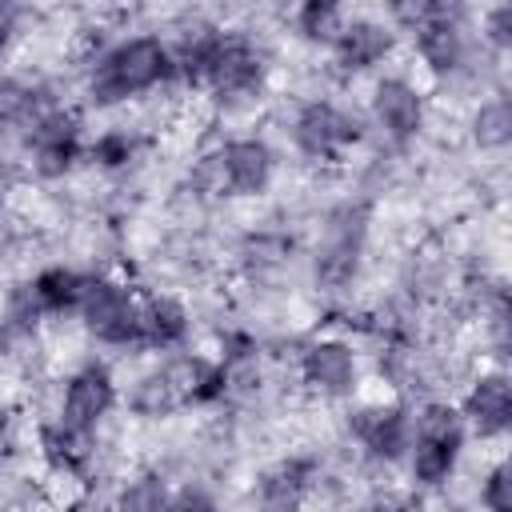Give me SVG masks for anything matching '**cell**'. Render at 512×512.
<instances>
[{
  "mask_svg": "<svg viewBox=\"0 0 512 512\" xmlns=\"http://www.w3.org/2000/svg\"><path fill=\"white\" fill-rule=\"evenodd\" d=\"M168 76H172V52L156 36H132L100 56V64L92 72V100L116 104V100L156 88Z\"/></svg>",
  "mask_w": 512,
  "mask_h": 512,
  "instance_id": "obj_1",
  "label": "cell"
},
{
  "mask_svg": "<svg viewBox=\"0 0 512 512\" xmlns=\"http://www.w3.org/2000/svg\"><path fill=\"white\" fill-rule=\"evenodd\" d=\"M460 444H464V432H460V412L448 408V404H428L420 416H416V428H412V476L420 484H440L456 456H460Z\"/></svg>",
  "mask_w": 512,
  "mask_h": 512,
  "instance_id": "obj_2",
  "label": "cell"
},
{
  "mask_svg": "<svg viewBox=\"0 0 512 512\" xmlns=\"http://www.w3.org/2000/svg\"><path fill=\"white\" fill-rule=\"evenodd\" d=\"M80 316L104 344H132L140 340V304L128 296V288L112 280H84L80 292Z\"/></svg>",
  "mask_w": 512,
  "mask_h": 512,
  "instance_id": "obj_3",
  "label": "cell"
},
{
  "mask_svg": "<svg viewBox=\"0 0 512 512\" xmlns=\"http://www.w3.org/2000/svg\"><path fill=\"white\" fill-rule=\"evenodd\" d=\"M204 172L212 176L216 192H232V196H256L268 188L272 176V152L260 140H232L228 148H220L216 156L204 160Z\"/></svg>",
  "mask_w": 512,
  "mask_h": 512,
  "instance_id": "obj_4",
  "label": "cell"
},
{
  "mask_svg": "<svg viewBox=\"0 0 512 512\" xmlns=\"http://www.w3.org/2000/svg\"><path fill=\"white\" fill-rule=\"evenodd\" d=\"M356 140H360L356 120L344 116L340 108L324 104V100L304 104L296 116V144L316 160H340L344 148H352Z\"/></svg>",
  "mask_w": 512,
  "mask_h": 512,
  "instance_id": "obj_5",
  "label": "cell"
},
{
  "mask_svg": "<svg viewBox=\"0 0 512 512\" xmlns=\"http://www.w3.org/2000/svg\"><path fill=\"white\" fill-rule=\"evenodd\" d=\"M404 16L416 20V48H420L424 64L436 72H452L464 56L456 12L444 4H420V8H404Z\"/></svg>",
  "mask_w": 512,
  "mask_h": 512,
  "instance_id": "obj_6",
  "label": "cell"
},
{
  "mask_svg": "<svg viewBox=\"0 0 512 512\" xmlns=\"http://www.w3.org/2000/svg\"><path fill=\"white\" fill-rule=\"evenodd\" d=\"M200 80H208L216 92H244L260 80V56L244 36L220 32L212 52H208V64H204Z\"/></svg>",
  "mask_w": 512,
  "mask_h": 512,
  "instance_id": "obj_7",
  "label": "cell"
},
{
  "mask_svg": "<svg viewBox=\"0 0 512 512\" xmlns=\"http://www.w3.org/2000/svg\"><path fill=\"white\" fill-rule=\"evenodd\" d=\"M112 400H116L112 376H108L100 364L80 368V372L68 380V392H64V428H72V432H92L96 420L112 408Z\"/></svg>",
  "mask_w": 512,
  "mask_h": 512,
  "instance_id": "obj_8",
  "label": "cell"
},
{
  "mask_svg": "<svg viewBox=\"0 0 512 512\" xmlns=\"http://www.w3.org/2000/svg\"><path fill=\"white\" fill-rule=\"evenodd\" d=\"M372 108H376V120L380 128L392 136V140H412L420 132V120H424V100L420 92L408 84V80H380L376 84V96H372Z\"/></svg>",
  "mask_w": 512,
  "mask_h": 512,
  "instance_id": "obj_9",
  "label": "cell"
},
{
  "mask_svg": "<svg viewBox=\"0 0 512 512\" xmlns=\"http://www.w3.org/2000/svg\"><path fill=\"white\" fill-rule=\"evenodd\" d=\"M300 372H304V380H308L312 388H320L324 396H344V392L352 388V380H356V356H352V348L340 344V340H320V344H312V348L304 352Z\"/></svg>",
  "mask_w": 512,
  "mask_h": 512,
  "instance_id": "obj_10",
  "label": "cell"
},
{
  "mask_svg": "<svg viewBox=\"0 0 512 512\" xmlns=\"http://www.w3.org/2000/svg\"><path fill=\"white\" fill-rule=\"evenodd\" d=\"M392 28L376 24V20H344L340 36H336V60L340 68L348 72H360V68H372L376 60H384L392 52Z\"/></svg>",
  "mask_w": 512,
  "mask_h": 512,
  "instance_id": "obj_11",
  "label": "cell"
},
{
  "mask_svg": "<svg viewBox=\"0 0 512 512\" xmlns=\"http://www.w3.org/2000/svg\"><path fill=\"white\" fill-rule=\"evenodd\" d=\"M464 412L472 420V428L480 436H500L512 420V388H508V376L492 372V376H480L464 400Z\"/></svg>",
  "mask_w": 512,
  "mask_h": 512,
  "instance_id": "obj_12",
  "label": "cell"
},
{
  "mask_svg": "<svg viewBox=\"0 0 512 512\" xmlns=\"http://www.w3.org/2000/svg\"><path fill=\"white\" fill-rule=\"evenodd\" d=\"M76 132H80V124H76L72 112H52V116L36 120V128H32V152H36L40 172L56 176V172H64L76 160Z\"/></svg>",
  "mask_w": 512,
  "mask_h": 512,
  "instance_id": "obj_13",
  "label": "cell"
},
{
  "mask_svg": "<svg viewBox=\"0 0 512 512\" xmlns=\"http://www.w3.org/2000/svg\"><path fill=\"white\" fill-rule=\"evenodd\" d=\"M356 432H360V440L376 452V456H384V460H396V456H404V448L412 444V420H408V412L404 408H372V412H364L360 416V424H356Z\"/></svg>",
  "mask_w": 512,
  "mask_h": 512,
  "instance_id": "obj_14",
  "label": "cell"
},
{
  "mask_svg": "<svg viewBox=\"0 0 512 512\" xmlns=\"http://www.w3.org/2000/svg\"><path fill=\"white\" fill-rule=\"evenodd\" d=\"M188 332V316L176 300L168 296H152L144 308H140V340L144 344H156V348H172L180 344Z\"/></svg>",
  "mask_w": 512,
  "mask_h": 512,
  "instance_id": "obj_15",
  "label": "cell"
},
{
  "mask_svg": "<svg viewBox=\"0 0 512 512\" xmlns=\"http://www.w3.org/2000/svg\"><path fill=\"white\" fill-rule=\"evenodd\" d=\"M308 488V464L288 460L276 472L264 476L260 484V512H296Z\"/></svg>",
  "mask_w": 512,
  "mask_h": 512,
  "instance_id": "obj_16",
  "label": "cell"
},
{
  "mask_svg": "<svg viewBox=\"0 0 512 512\" xmlns=\"http://www.w3.org/2000/svg\"><path fill=\"white\" fill-rule=\"evenodd\" d=\"M80 292H84V276L68 272V268H44L36 280H32V304L44 308V312H68L80 304Z\"/></svg>",
  "mask_w": 512,
  "mask_h": 512,
  "instance_id": "obj_17",
  "label": "cell"
},
{
  "mask_svg": "<svg viewBox=\"0 0 512 512\" xmlns=\"http://www.w3.org/2000/svg\"><path fill=\"white\" fill-rule=\"evenodd\" d=\"M296 28L308 36V40H324V44H336L340 28H344V12L328 0H308L300 12H296Z\"/></svg>",
  "mask_w": 512,
  "mask_h": 512,
  "instance_id": "obj_18",
  "label": "cell"
},
{
  "mask_svg": "<svg viewBox=\"0 0 512 512\" xmlns=\"http://www.w3.org/2000/svg\"><path fill=\"white\" fill-rule=\"evenodd\" d=\"M472 136H476L480 148H500V144H508V140H512V108H508V100H488V104H480V112H476V120H472Z\"/></svg>",
  "mask_w": 512,
  "mask_h": 512,
  "instance_id": "obj_19",
  "label": "cell"
},
{
  "mask_svg": "<svg viewBox=\"0 0 512 512\" xmlns=\"http://www.w3.org/2000/svg\"><path fill=\"white\" fill-rule=\"evenodd\" d=\"M164 488L148 476V480H136V484H128V492L120 496V508L116 512H164Z\"/></svg>",
  "mask_w": 512,
  "mask_h": 512,
  "instance_id": "obj_20",
  "label": "cell"
},
{
  "mask_svg": "<svg viewBox=\"0 0 512 512\" xmlns=\"http://www.w3.org/2000/svg\"><path fill=\"white\" fill-rule=\"evenodd\" d=\"M480 496H484V508L488 512H512V472H508V464H496L488 472Z\"/></svg>",
  "mask_w": 512,
  "mask_h": 512,
  "instance_id": "obj_21",
  "label": "cell"
},
{
  "mask_svg": "<svg viewBox=\"0 0 512 512\" xmlns=\"http://www.w3.org/2000/svg\"><path fill=\"white\" fill-rule=\"evenodd\" d=\"M128 156H132V140H128L124 132H104V136L92 144V160H100V164H108V168L124 164Z\"/></svg>",
  "mask_w": 512,
  "mask_h": 512,
  "instance_id": "obj_22",
  "label": "cell"
},
{
  "mask_svg": "<svg viewBox=\"0 0 512 512\" xmlns=\"http://www.w3.org/2000/svg\"><path fill=\"white\" fill-rule=\"evenodd\" d=\"M28 104H32V92H28L24 84H16V80H0V124L24 116Z\"/></svg>",
  "mask_w": 512,
  "mask_h": 512,
  "instance_id": "obj_23",
  "label": "cell"
},
{
  "mask_svg": "<svg viewBox=\"0 0 512 512\" xmlns=\"http://www.w3.org/2000/svg\"><path fill=\"white\" fill-rule=\"evenodd\" d=\"M484 28H488V40L496 48H508L512 44V4H500L484 16Z\"/></svg>",
  "mask_w": 512,
  "mask_h": 512,
  "instance_id": "obj_24",
  "label": "cell"
},
{
  "mask_svg": "<svg viewBox=\"0 0 512 512\" xmlns=\"http://www.w3.org/2000/svg\"><path fill=\"white\" fill-rule=\"evenodd\" d=\"M164 512H220V508L204 492H180V496H172L164 504Z\"/></svg>",
  "mask_w": 512,
  "mask_h": 512,
  "instance_id": "obj_25",
  "label": "cell"
},
{
  "mask_svg": "<svg viewBox=\"0 0 512 512\" xmlns=\"http://www.w3.org/2000/svg\"><path fill=\"white\" fill-rule=\"evenodd\" d=\"M12 32H16V8L12 4H0V48L12 40Z\"/></svg>",
  "mask_w": 512,
  "mask_h": 512,
  "instance_id": "obj_26",
  "label": "cell"
}]
</instances>
